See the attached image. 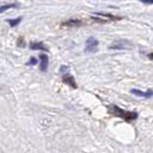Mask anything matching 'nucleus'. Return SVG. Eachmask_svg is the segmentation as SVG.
Here are the masks:
<instances>
[{"label":"nucleus","instance_id":"20e7f679","mask_svg":"<svg viewBox=\"0 0 153 153\" xmlns=\"http://www.w3.org/2000/svg\"><path fill=\"white\" fill-rule=\"evenodd\" d=\"M62 82L66 83V84H68L69 86H71L73 89H77V84L76 82H75V78L71 76V75H69V74H65L62 76Z\"/></svg>","mask_w":153,"mask_h":153},{"label":"nucleus","instance_id":"1a4fd4ad","mask_svg":"<svg viewBox=\"0 0 153 153\" xmlns=\"http://www.w3.org/2000/svg\"><path fill=\"white\" fill-rule=\"evenodd\" d=\"M96 15H99V16H104V17H106V19H109V20H121L122 17H120V16H114L112 15V14H107V13H100V12H97V13H94Z\"/></svg>","mask_w":153,"mask_h":153},{"label":"nucleus","instance_id":"ddd939ff","mask_svg":"<svg viewBox=\"0 0 153 153\" xmlns=\"http://www.w3.org/2000/svg\"><path fill=\"white\" fill-rule=\"evenodd\" d=\"M36 62H37V59H36V58H31L30 61H29V65L33 66V65H36Z\"/></svg>","mask_w":153,"mask_h":153},{"label":"nucleus","instance_id":"423d86ee","mask_svg":"<svg viewBox=\"0 0 153 153\" xmlns=\"http://www.w3.org/2000/svg\"><path fill=\"white\" fill-rule=\"evenodd\" d=\"M131 93H132V94H136L138 97H144V98L153 97V91L142 92V91H139V90H137V89H132V90H131Z\"/></svg>","mask_w":153,"mask_h":153},{"label":"nucleus","instance_id":"9d476101","mask_svg":"<svg viewBox=\"0 0 153 153\" xmlns=\"http://www.w3.org/2000/svg\"><path fill=\"white\" fill-rule=\"evenodd\" d=\"M17 7V5L16 4H8V5H4V6H1L0 7V13H4L5 10H7V9H10V8H16Z\"/></svg>","mask_w":153,"mask_h":153},{"label":"nucleus","instance_id":"9b49d317","mask_svg":"<svg viewBox=\"0 0 153 153\" xmlns=\"http://www.w3.org/2000/svg\"><path fill=\"white\" fill-rule=\"evenodd\" d=\"M7 22L9 23L10 27H16L17 24H20L21 22V19H15V20H7Z\"/></svg>","mask_w":153,"mask_h":153},{"label":"nucleus","instance_id":"f257e3e1","mask_svg":"<svg viewBox=\"0 0 153 153\" xmlns=\"http://www.w3.org/2000/svg\"><path fill=\"white\" fill-rule=\"evenodd\" d=\"M108 112L115 116H117V117H121L123 120H126V121H132V120H136L138 117V114L136 112H128V111H124V109L120 108L119 106H115V105H109Z\"/></svg>","mask_w":153,"mask_h":153},{"label":"nucleus","instance_id":"f03ea898","mask_svg":"<svg viewBox=\"0 0 153 153\" xmlns=\"http://www.w3.org/2000/svg\"><path fill=\"white\" fill-rule=\"evenodd\" d=\"M98 46H99V42L94 37H90V38H88L86 43H85V52L94 53V52H97Z\"/></svg>","mask_w":153,"mask_h":153},{"label":"nucleus","instance_id":"4468645a","mask_svg":"<svg viewBox=\"0 0 153 153\" xmlns=\"http://www.w3.org/2000/svg\"><path fill=\"white\" fill-rule=\"evenodd\" d=\"M149 59H151V60H153V52H152V53L149 54Z\"/></svg>","mask_w":153,"mask_h":153},{"label":"nucleus","instance_id":"7ed1b4c3","mask_svg":"<svg viewBox=\"0 0 153 153\" xmlns=\"http://www.w3.org/2000/svg\"><path fill=\"white\" fill-rule=\"evenodd\" d=\"M131 44L127 40H119V42H115L113 43V45L109 46V48L112 50H127V48H130Z\"/></svg>","mask_w":153,"mask_h":153},{"label":"nucleus","instance_id":"39448f33","mask_svg":"<svg viewBox=\"0 0 153 153\" xmlns=\"http://www.w3.org/2000/svg\"><path fill=\"white\" fill-rule=\"evenodd\" d=\"M39 59H40V70L42 71H46L47 70V67H48V56L46 54H40L39 55Z\"/></svg>","mask_w":153,"mask_h":153},{"label":"nucleus","instance_id":"f8f14e48","mask_svg":"<svg viewBox=\"0 0 153 153\" xmlns=\"http://www.w3.org/2000/svg\"><path fill=\"white\" fill-rule=\"evenodd\" d=\"M142 1L143 4H146V5H153V0H139Z\"/></svg>","mask_w":153,"mask_h":153},{"label":"nucleus","instance_id":"6e6552de","mask_svg":"<svg viewBox=\"0 0 153 153\" xmlns=\"http://www.w3.org/2000/svg\"><path fill=\"white\" fill-rule=\"evenodd\" d=\"M31 50H40V51H47V48L43 43H31L30 44Z\"/></svg>","mask_w":153,"mask_h":153},{"label":"nucleus","instance_id":"0eeeda50","mask_svg":"<svg viewBox=\"0 0 153 153\" xmlns=\"http://www.w3.org/2000/svg\"><path fill=\"white\" fill-rule=\"evenodd\" d=\"M83 22H82V20H68V21H66V22H62L61 25H65V27H79V25H82Z\"/></svg>","mask_w":153,"mask_h":153}]
</instances>
